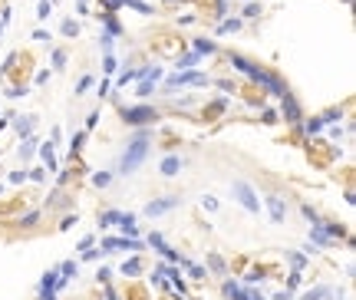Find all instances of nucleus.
Returning <instances> with one entry per match:
<instances>
[{
    "label": "nucleus",
    "mask_w": 356,
    "mask_h": 300,
    "mask_svg": "<svg viewBox=\"0 0 356 300\" xmlns=\"http://www.w3.org/2000/svg\"><path fill=\"white\" fill-rule=\"evenodd\" d=\"M60 33H63V37H69V40H76V37H79V33H83V26H79V20H73V17H66V20H63V23H60Z\"/></svg>",
    "instance_id": "nucleus-17"
},
{
    "label": "nucleus",
    "mask_w": 356,
    "mask_h": 300,
    "mask_svg": "<svg viewBox=\"0 0 356 300\" xmlns=\"http://www.w3.org/2000/svg\"><path fill=\"white\" fill-rule=\"evenodd\" d=\"M145 155H149V132H135L125 145L122 158H119V175H132L145 162Z\"/></svg>",
    "instance_id": "nucleus-2"
},
{
    "label": "nucleus",
    "mask_w": 356,
    "mask_h": 300,
    "mask_svg": "<svg viewBox=\"0 0 356 300\" xmlns=\"http://www.w3.org/2000/svg\"><path fill=\"white\" fill-rule=\"evenodd\" d=\"M244 17H251V20H254V17H261V4H254V0H251V4L244 7Z\"/></svg>",
    "instance_id": "nucleus-37"
},
{
    "label": "nucleus",
    "mask_w": 356,
    "mask_h": 300,
    "mask_svg": "<svg viewBox=\"0 0 356 300\" xmlns=\"http://www.w3.org/2000/svg\"><path fill=\"white\" fill-rule=\"evenodd\" d=\"M228 13V0H218V10H214V17H225Z\"/></svg>",
    "instance_id": "nucleus-49"
},
{
    "label": "nucleus",
    "mask_w": 356,
    "mask_h": 300,
    "mask_svg": "<svg viewBox=\"0 0 356 300\" xmlns=\"http://www.w3.org/2000/svg\"><path fill=\"white\" fill-rule=\"evenodd\" d=\"M26 178H33V181H43V178H46V172H43V169H37V172H30Z\"/></svg>",
    "instance_id": "nucleus-53"
},
{
    "label": "nucleus",
    "mask_w": 356,
    "mask_h": 300,
    "mask_svg": "<svg viewBox=\"0 0 356 300\" xmlns=\"http://www.w3.org/2000/svg\"><path fill=\"white\" fill-rule=\"evenodd\" d=\"M281 113H284V119L294 122V125L304 122V109H300V102L294 99V93H287V96L281 99Z\"/></svg>",
    "instance_id": "nucleus-9"
},
{
    "label": "nucleus",
    "mask_w": 356,
    "mask_h": 300,
    "mask_svg": "<svg viewBox=\"0 0 356 300\" xmlns=\"http://www.w3.org/2000/svg\"><path fill=\"white\" fill-rule=\"evenodd\" d=\"M155 83H158V79H139V86H135V96H139V99L152 96V93H155Z\"/></svg>",
    "instance_id": "nucleus-25"
},
{
    "label": "nucleus",
    "mask_w": 356,
    "mask_h": 300,
    "mask_svg": "<svg viewBox=\"0 0 356 300\" xmlns=\"http://www.w3.org/2000/svg\"><path fill=\"white\" fill-rule=\"evenodd\" d=\"M119 228H122L125 231V238H135V231H139V225H135V214H122V218H119Z\"/></svg>",
    "instance_id": "nucleus-20"
},
{
    "label": "nucleus",
    "mask_w": 356,
    "mask_h": 300,
    "mask_svg": "<svg viewBox=\"0 0 356 300\" xmlns=\"http://www.w3.org/2000/svg\"><path fill=\"white\" fill-rule=\"evenodd\" d=\"M96 122H99V113H89V119H86V129H96Z\"/></svg>",
    "instance_id": "nucleus-51"
},
{
    "label": "nucleus",
    "mask_w": 356,
    "mask_h": 300,
    "mask_svg": "<svg viewBox=\"0 0 356 300\" xmlns=\"http://www.w3.org/2000/svg\"><path fill=\"white\" fill-rule=\"evenodd\" d=\"M320 119H323V125H326V122H337V119H340V109H330V113H323Z\"/></svg>",
    "instance_id": "nucleus-43"
},
{
    "label": "nucleus",
    "mask_w": 356,
    "mask_h": 300,
    "mask_svg": "<svg viewBox=\"0 0 356 300\" xmlns=\"http://www.w3.org/2000/svg\"><path fill=\"white\" fill-rule=\"evenodd\" d=\"M304 132H307V135H317V132H323V119H307V122H304Z\"/></svg>",
    "instance_id": "nucleus-29"
},
{
    "label": "nucleus",
    "mask_w": 356,
    "mask_h": 300,
    "mask_svg": "<svg viewBox=\"0 0 356 300\" xmlns=\"http://www.w3.org/2000/svg\"><path fill=\"white\" fill-rule=\"evenodd\" d=\"M113 43H116V37H109V33H102V37H99V46H102V53H113Z\"/></svg>",
    "instance_id": "nucleus-36"
},
{
    "label": "nucleus",
    "mask_w": 356,
    "mask_h": 300,
    "mask_svg": "<svg viewBox=\"0 0 356 300\" xmlns=\"http://www.w3.org/2000/svg\"><path fill=\"white\" fill-rule=\"evenodd\" d=\"M40 155H43V162L50 165V172H57V152H53V145H50V142L40 145Z\"/></svg>",
    "instance_id": "nucleus-23"
},
{
    "label": "nucleus",
    "mask_w": 356,
    "mask_h": 300,
    "mask_svg": "<svg viewBox=\"0 0 356 300\" xmlns=\"http://www.w3.org/2000/svg\"><path fill=\"white\" fill-rule=\"evenodd\" d=\"M178 195H172V198H155V201H149V205L142 208V214L145 218H158V214H165V211H172V208L178 205Z\"/></svg>",
    "instance_id": "nucleus-7"
},
{
    "label": "nucleus",
    "mask_w": 356,
    "mask_h": 300,
    "mask_svg": "<svg viewBox=\"0 0 356 300\" xmlns=\"http://www.w3.org/2000/svg\"><path fill=\"white\" fill-rule=\"evenodd\" d=\"M0 195H4V185H0Z\"/></svg>",
    "instance_id": "nucleus-61"
},
{
    "label": "nucleus",
    "mask_w": 356,
    "mask_h": 300,
    "mask_svg": "<svg viewBox=\"0 0 356 300\" xmlns=\"http://www.w3.org/2000/svg\"><path fill=\"white\" fill-rule=\"evenodd\" d=\"M208 267H211L214 274H221V277L228 274V261H225V257H218V254H208Z\"/></svg>",
    "instance_id": "nucleus-24"
},
{
    "label": "nucleus",
    "mask_w": 356,
    "mask_h": 300,
    "mask_svg": "<svg viewBox=\"0 0 356 300\" xmlns=\"http://www.w3.org/2000/svg\"><path fill=\"white\" fill-rule=\"evenodd\" d=\"M57 270H60V287H66V284H69V281H73V277H76V270H79V264H76V261H63Z\"/></svg>",
    "instance_id": "nucleus-12"
},
{
    "label": "nucleus",
    "mask_w": 356,
    "mask_h": 300,
    "mask_svg": "<svg viewBox=\"0 0 356 300\" xmlns=\"http://www.w3.org/2000/svg\"><path fill=\"white\" fill-rule=\"evenodd\" d=\"M181 165H185V162H181V158L178 155H165L162 158V175H178V172H181Z\"/></svg>",
    "instance_id": "nucleus-16"
},
{
    "label": "nucleus",
    "mask_w": 356,
    "mask_h": 300,
    "mask_svg": "<svg viewBox=\"0 0 356 300\" xmlns=\"http://www.w3.org/2000/svg\"><path fill=\"white\" fill-rule=\"evenodd\" d=\"M330 290L333 287H326V284H317V287L304 290V297H300V300H323V297H330Z\"/></svg>",
    "instance_id": "nucleus-21"
},
{
    "label": "nucleus",
    "mask_w": 356,
    "mask_h": 300,
    "mask_svg": "<svg viewBox=\"0 0 356 300\" xmlns=\"http://www.w3.org/2000/svg\"><path fill=\"white\" fill-rule=\"evenodd\" d=\"M102 69H106V73H116V69H119V60L113 57V53H106V57H102Z\"/></svg>",
    "instance_id": "nucleus-32"
},
{
    "label": "nucleus",
    "mask_w": 356,
    "mask_h": 300,
    "mask_svg": "<svg viewBox=\"0 0 356 300\" xmlns=\"http://www.w3.org/2000/svg\"><path fill=\"white\" fill-rule=\"evenodd\" d=\"M132 79H139V69H129L125 66L122 73H119V79H116V86H125V83H132Z\"/></svg>",
    "instance_id": "nucleus-28"
},
{
    "label": "nucleus",
    "mask_w": 356,
    "mask_h": 300,
    "mask_svg": "<svg viewBox=\"0 0 356 300\" xmlns=\"http://www.w3.org/2000/svg\"><path fill=\"white\" fill-rule=\"evenodd\" d=\"M122 119L129 125H155L158 113H155V106H129V109H122Z\"/></svg>",
    "instance_id": "nucleus-5"
},
{
    "label": "nucleus",
    "mask_w": 356,
    "mask_h": 300,
    "mask_svg": "<svg viewBox=\"0 0 356 300\" xmlns=\"http://www.w3.org/2000/svg\"><path fill=\"white\" fill-rule=\"evenodd\" d=\"M93 185L96 188H109V185H113V172H96V175H93Z\"/></svg>",
    "instance_id": "nucleus-26"
},
{
    "label": "nucleus",
    "mask_w": 356,
    "mask_h": 300,
    "mask_svg": "<svg viewBox=\"0 0 356 300\" xmlns=\"http://www.w3.org/2000/svg\"><path fill=\"white\" fill-rule=\"evenodd\" d=\"M10 181H13V185H23V181H26V169H23V172L13 169V172H10Z\"/></svg>",
    "instance_id": "nucleus-38"
},
{
    "label": "nucleus",
    "mask_w": 356,
    "mask_h": 300,
    "mask_svg": "<svg viewBox=\"0 0 356 300\" xmlns=\"http://www.w3.org/2000/svg\"><path fill=\"white\" fill-rule=\"evenodd\" d=\"M231 195H234V201H241V205H244V211H251V214L261 211V198H257V192H254V188H251L244 178H234Z\"/></svg>",
    "instance_id": "nucleus-4"
},
{
    "label": "nucleus",
    "mask_w": 356,
    "mask_h": 300,
    "mask_svg": "<svg viewBox=\"0 0 356 300\" xmlns=\"http://www.w3.org/2000/svg\"><path fill=\"white\" fill-rule=\"evenodd\" d=\"M0 37H4V23H0Z\"/></svg>",
    "instance_id": "nucleus-60"
},
{
    "label": "nucleus",
    "mask_w": 356,
    "mask_h": 300,
    "mask_svg": "<svg viewBox=\"0 0 356 300\" xmlns=\"http://www.w3.org/2000/svg\"><path fill=\"white\" fill-rule=\"evenodd\" d=\"M99 254H102V251L89 248V251H83V261H99Z\"/></svg>",
    "instance_id": "nucleus-44"
},
{
    "label": "nucleus",
    "mask_w": 356,
    "mask_h": 300,
    "mask_svg": "<svg viewBox=\"0 0 356 300\" xmlns=\"http://www.w3.org/2000/svg\"><path fill=\"white\" fill-rule=\"evenodd\" d=\"M119 218H122V211L109 208V211H102V214H99V228H113V225H119Z\"/></svg>",
    "instance_id": "nucleus-22"
},
{
    "label": "nucleus",
    "mask_w": 356,
    "mask_h": 300,
    "mask_svg": "<svg viewBox=\"0 0 356 300\" xmlns=\"http://www.w3.org/2000/svg\"><path fill=\"white\" fill-rule=\"evenodd\" d=\"M228 63H231V69H237V73H244L248 79H254L257 86H261V89H267L270 96H277V99H284V96L290 93V89H287V83H284L281 76H274V73H267V69L254 66L251 60L237 57V53H231V57H228Z\"/></svg>",
    "instance_id": "nucleus-1"
},
{
    "label": "nucleus",
    "mask_w": 356,
    "mask_h": 300,
    "mask_svg": "<svg viewBox=\"0 0 356 300\" xmlns=\"http://www.w3.org/2000/svg\"><path fill=\"white\" fill-rule=\"evenodd\" d=\"M244 26V20L241 17H228V20H221L218 23V37H228V33H237Z\"/></svg>",
    "instance_id": "nucleus-15"
},
{
    "label": "nucleus",
    "mask_w": 356,
    "mask_h": 300,
    "mask_svg": "<svg viewBox=\"0 0 356 300\" xmlns=\"http://www.w3.org/2000/svg\"><path fill=\"white\" fill-rule=\"evenodd\" d=\"M83 145H86V132H73V139H69V152L76 155V152H79Z\"/></svg>",
    "instance_id": "nucleus-27"
},
{
    "label": "nucleus",
    "mask_w": 356,
    "mask_h": 300,
    "mask_svg": "<svg viewBox=\"0 0 356 300\" xmlns=\"http://www.w3.org/2000/svg\"><path fill=\"white\" fill-rule=\"evenodd\" d=\"M73 225H76V218H73V214H66V218H63V225H60V228H63V231H66V228H73Z\"/></svg>",
    "instance_id": "nucleus-57"
},
{
    "label": "nucleus",
    "mask_w": 356,
    "mask_h": 300,
    "mask_svg": "<svg viewBox=\"0 0 356 300\" xmlns=\"http://www.w3.org/2000/svg\"><path fill=\"white\" fill-rule=\"evenodd\" d=\"M125 7H132V10H139V13H152V7L145 4V0H125Z\"/></svg>",
    "instance_id": "nucleus-33"
},
{
    "label": "nucleus",
    "mask_w": 356,
    "mask_h": 300,
    "mask_svg": "<svg viewBox=\"0 0 356 300\" xmlns=\"http://www.w3.org/2000/svg\"><path fill=\"white\" fill-rule=\"evenodd\" d=\"M66 50H53V69H66Z\"/></svg>",
    "instance_id": "nucleus-31"
},
{
    "label": "nucleus",
    "mask_w": 356,
    "mask_h": 300,
    "mask_svg": "<svg viewBox=\"0 0 356 300\" xmlns=\"http://www.w3.org/2000/svg\"><path fill=\"white\" fill-rule=\"evenodd\" d=\"M201 208H205V211H218V201H214L211 195H205V198H201Z\"/></svg>",
    "instance_id": "nucleus-39"
},
{
    "label": "nucleus",
    "mask_w": 356,
    "mask_h": 300,
    "mask_svg": "<svg viewBox=\"0 0 356 300\" xmlns=\"http://www.w3.org/2000/svg\"><path fill=\"white\" fill-rule=\"evenodd\" d=\"M109 89H113V83L102 79V83H99V89H96V93H99V99H102V96H109Z\"/></svg>",
    "instance_id": "nucleus-45"
},
{
    "label": "nucleus",
    "mask_w": 356,
    "mask_h": 300,
    "mask_svg": "<svg viewBox=\"0 0 356 300\" xmlns=\"http://www.w3.org/2000/svg\"><path fill=\"white\" fill-rule=\"evenodd\" d=\"M195 53H198V57H211V53H218V43H214V40L198 37V40H195Z\"/></svg>",
    "instance_id": "nucleus-18"
},
{
    "label": "nucleus",
    "mask_w": 356,
    "mask_h": 300,
    "mask_svg": "<svg viewBox=\"0 0 356 300\" xmlns=\"http://www.w3.org/2000/svg\"><path fill=\"white\" fill-rule=\"evenodd\" d=\"M76 13H89V0H76Z\"/></svg>",
    "instance_id": "nucleus-50"
},
{
    "label": "nucleus",
    "mask_w": 356,
    "mask_h": 300,
    "mask_svg": "<svg viewBox=\"0 0 356 300\" xmlns=\"http://www.w3.org/2000/svg\"><path fill=\"white\" fill-rule=\"evenodd\" d=\"M188 270H191L195 281H201V277H205V267H201V264H188Z\"/></svg>",
    "instance_id": "nucleus-41"
},
{
    "label": "nucleus",
    "mask_w": 356,
    "mask_h": 300,
    "mask_svg": "<svg viewBox=\"0 0 356 300\" xmlns=\"http://www.w3.org/2000/svg\"><path fill=\"white\" fill-rule=\"evenodd\" d=\"M89 86H93V76H89V73H86V76H83V79H79V83H76V96H83V93H86V89H89Z\"/></svg>",
    "instance_id": "nucleus-35"
},
{
    "label": "nucleus",
    "mask_w": 356,
    "mask_h": 300,
    "mask_svg": "<svg viewBox=\"0 0 356 300\" xmlns=\"http://www.w3.org/2000/svg\"><path fill=\"white\" fill-rule=\"evenodd\" d=\"M37 221H40V211H26L23 214V225H37Z\"/></svg>",
    "instance_id": "nucleus-46"
},
{
    "label": "nucleus",
    "mask_w": 356,
    "mask_h": 300,
    "mask_svg": "<svg viewBox=\"0 0 356 300\" xmlns=\"http://www.w3.org/2000/svg\"><path fill=\"white\" fill-rule=\"evenodd\" d=\"M208 76L205 73H195V69H185V73H175V76H169V79H165V89L162 93H178V89H188V86H208Z\"/></svg>",
    "instance_id": "nucleus-3"
},
{
    "label": "nucleus",
    "mask_w": 356,
    "mask_h": 300,
    "mask_svg": "<svg viewBox=\"0 0 356 300\" xmlns=\"http://www.w3.org/2000/svg\"><path fill=\"white\" fill-rule=\"evenodd\" d=\"M37 149H40V139H37V135H26L23 142H20L17 155H20V158H23V162H26V158H30V155H33V152H37Z\"/></svg>",
    "instance_id": "nucleus-14"
},
{
    "label": "nucleus",
    "mask_w": 356,
    "mask_h": 300,
    "mask_svg": "<svg viewBox=\"0 0 356 300\" xmlns=\"http://www.w3.org/2000/svg\"><path fill=\"white\" fill-rule=\"evenodd\" d=\"M96 277H99V284H109V277H113V270H109L106 264H102V267L96 270Z\"/></svg>",
    "instance_id": "nucleus-40"
},
{
    "label": "nucleus",
    "mask_w": 356,
    "mask_h": 300,
    "mask_svg": "<svg viewBox=\"0 0 356 300\" xmlns=\"http://www.w3.org/2000/svg\"><path fill=\"white\" fill-rule=\"evenodd\" d=\"M10 17H13V13H10V7H4V13H0V23L7 26V23H10Z\"/></svg>",
    "instance_id": "nucleus-54"
},
{
    "label": "nucleus",
    "mask_w": 356,
    "mask_h": 300,
    "mask_svg": "<svg viewBox=\"0 0 356 300\" xmlns=\"http://www.w3.org/2000/svg\"><path fill=\"white\" fill-rule=\"evenodd\" d=\"M198 63H201V57L191 50V53H181V57L175 60V69H178V73H185V69H195Z\"/></svg>",
    "instance_id": "nucleus-13"
},
{
    "label": "nucleus",
    "mask_w": 356,
    "mask_h": 300,
    "mask_svg": "<svg viewBox=\"0 0 356 300\" xmlns=\"http://www.w3.org/2000/svg\"><path fill=\"white\" fill-rule=\"evenodd\" d=\"M264 122H277V119H281V113H277V109H264Z\"/></svg>",
    "instance_id": "nucleus-42"
},
{
    "label": "nucleus",
    "mask_w": 356,
    "mask_h": 300,
    "mask_svg": "<svg viewBox=\"0 0 356 300\" xmlns=\"http://www.w3.org/2000/svg\"><path fill=\"white\" fill-rule=\"evenodd\" d=\"M46 79H50V69H43V73H37V86H43Z\"/></svg>",
    "instance_id": "nucleus-56"
},
{
    "label": "nucleus",
    "mask_w": 356,
    "mask_h": 300,
    "mask_svg": "<svg viewBox=\"0 0 356 300\" xmlns=\"http://www.w3.org/2000/svg\"><path fill=\"white\" fill-rule=\"evenodd\" d=\"M50 13H53V4H50V0H40V7H37V17H40V20H46Z\"/></svg>",
    "instance_id": "nucleus-34"
},
{
    "label": "nucleus",
    "mask_w": 356,
    "mask_h": 300,
    "mask_svg": "<svg viewBox=\"0 0 356 300\" xmlns=\"http://www.w3.org/2000/svg\"><path fill=\"white\" fill-rule=\"evenodd\" d=\"M119 274H122V277H139V274H142V261H139V257H129V261L119 267Z\"/></svg>",
    "instance_id": "nucleus-19"
},
{
    "label": "nucleus",
    "mask_w": 356,
    "mask_h": 300,
    "mask_svg": "<svg viewBox=\"0 0 356 300\" xmlns=\"http://www.w3.org/2000/svg\"><path fill=\"white\" fill-rule=\"evenodd\" d=\"M89 248H93V234H86V238L79 241V251H89Z\"/></svg>",
    "instance_id": "nucleus-52"
},
{
    "label": "nucleus",
    "mask_w": 356,
    "mask_h": 300,
    "mask_svg": "<svg viewBox=\"0 0 356 300\" xmlns=\"http://www.w3.org/2000/svg\"><path fill=\"white\" fill-rule=\"evenodd\" d=\"M287 261L294 264V270H304V267H307V257L297 254V251H287Z\"/></svg>",
    "instance_id": "nucleus-30"
},
{
    "label": "nucleus",
    "mask_w": 356,
    "mask_h": 300,
    "mask_svg": "<svg viewBox=\"0 0 356 300\" xmlns=\"http://www.w3.org/2000/svg\"><path fill=\"white\" fill-rule=\"evenodd\" d=\"M106 7L109 10H119V7H125V0H106Z\"/></svg>",
    "instance_id": "nucleus-58"
},
{
    "label": "nucleus",
    "mask_w": 356,
    "mask_h": 300,
    "mask_svg": "<svg viewBox=\"0 0 356 300\" xmlns=\"http://www.w3.org/2000/svg\"><path fill=\"white\" fill-rule=\"evenodd\" d=\"M20 96H26V89H7V99H20Z\"/></svg>",
    "instance_id": "nucleus-48"
},
{
    "label": "nucleus",
    "mask_w": 356,
    "mask_h": 300,
    "mask_svg": "<svg viewBox=\"0 0 356 300\" xmlns=\"http://www.w3.org/2000/svg\"><path fill=\"white\" fill-rule=\"evenodd\" d=\"M221 290H225L228 300H264L257 290H248V287H241V284H234V281H225V284H221Z\"/></svg>",
    "instance_id": "nucleus-8"
},
{
    "label": "nucleus",
    "mask_w": 356,
    "mask_h": 300,
    "mask_svg": "<svg viewBox=\"0 0 356 300\" xmlns=\"http://www.w3.org/2000/svg\"><path fill=\"white\" fill-rule=\"evenodd\" d=\"M264 205H267L270 221H274V225H281V221L287 218V201H284L281 195H267V198H264Z\"/></svg>",
    "instance_id": "nucleus-10"
},
{
    "label": "nucleus",
    "mask_w": 356,
    "mask_h": 300,
    "mask_svg": "<svg viewBox=\"0 0 356 300\" xmlns=\"http://www.w3.org/2000/svg\"><path fill=\"white\" fill-rule=\"evenodd\" d=\"M113 251H142L139 238H102V254H113Z\"/></svg>",
    "instance_id": "nucleus-6"
},
{
    "label": "nucleus",
    "mask_w": 356,
    "mask_h": 300,
    "mask_svg": "<svg viewBox=\"0 0 356 300\" xmlns=\"http://www.w3.org/2000/svg\"><path fill=\"white\" fill-rule=\"evenodd\" d=\"M270 300H294V290H277Z\"/></svg>",
    "instance_id": "nucleus-47"
},
{
    "label": "nucleus",
    "mask_w": 356,
    "mask_h": 300,
    "mask_svg": "<svg viewBox=\"0 0 356 300\" xmlns=\"http://www.w3.org/2000/svg\"><path fill=\"white\" fill-rule=\"evenodd\" d=\"M33 40H40V43H46V40H50V33H46V30H37V33H33Z\"/></svg>",
    "instance_id": "nucleus-55"
},
{
    "label": "nucleus",
    "mask_w": 356,
    "mask_h": 300,
    "mask_svg": "<svg viewBox=\"0 0 356 300\" xmlns=\"http://www.w3.org/2000/svg\"><path fill=\"white\" fill-rule=\"evenodd\" d=\"M10 122H13V129H17V135H20V139L33 135V129H37V116H17V113H13V116H10Z\"/></svg>",
    "instance_id": "nucleus-11"
},
{
    "label": "nucleus",
    "mask_w": 356,
    "mask_h": 300,
    "mask_svg": "<svg viewBox=\"0 0 356 300\" xmlns=\"http://www.w3.org/2000/svg\"><path fill=\"white\" fill-rule=\"evenodd\" d=\"M106 297H109V300H119V294H116L113 287H109V284H106Z\"/></svg>",
    "instance_id": "nucleus-59"
}]
</instances>
